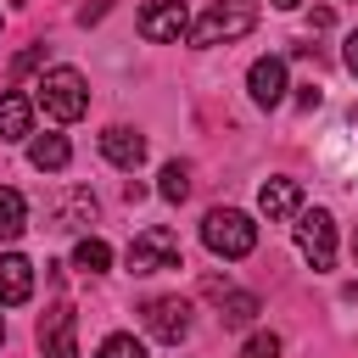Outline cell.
<instances>
[{
  "instance_id": "3",
  "label": "cell",
  "mask_w": 358,
  "mask_h": 358,
  "mask_svg": "<svg viewBox=\"0 0 358 358\" xmlns=\"http://www.w3.org/2000/svg\"><path fill=\"white\" fill-rule=\"evenodd\" d=\"M201 241H207L213 257H246L257 246V224L246 213H235V207H213L201 218Z\"/></svg>"
},
{
  "instance_id": "27",
  "label": "cell",
  "mask_w": 358,
  "mask_h": 358,
  "mask_svg": "<svg viewBox=\"0 0 358 358\" xmlns=\"http://www.w3.org/2000/svg\"><path fill=\"white\" fill-rule=\"evenodd\" d=\"M352 123H358V112H352Z\"/></svg>"
},
{
  "instance_id": "5",
  "label": "cell",
  "mask_w": 358,
  "mask_h": 358,
  "mask_svg": "<svg viewBox=\"0 0 358 358\" xmlns=\"http://www.w3.org/2000/svg\"><path fill=\"white\" fill-rule=\"evenodd\" d=\"M296 252L313 263V274H324V268L336 263V218H330L324 207L296 213Z\"/></svg>"
},
{
  "instance_id": "13",
  "label": "cell",
  "mask_w": 358,
  "mask_h": 358,
  "mask_svg": "<svg viewBox=\"0 0 358 358\" xmlns=\"http://www.w3.org/2000/svg\"><path fill=\"white\" fill-rule=\"evenodd\" d=\"M34 134V101L22 90H6L0 95V140H28Z\"/></svg>"
},
{
  "instance_id": "7",
  "label": "cell",
  "mask_w": 358,
  "mask_h": 358,
  "mask_svg": "<svg viewBox=\"0 0 358 358\" xmlns=\"http://www.w3.org/2000/svg\"><path fill=\"white\" fill-rule=\"evenodd\" d=\"M39 352L45 358H78V313L67 302H56L39 319Z\"/></svg>"
},
{
  "instance_id": "16",
  "label": "cell",
  "mask_w": 358,
  "mask_h": 358,
  "mask_svg": "<svg viewBox=\"0 0 358 358\" xmlns=\"http://www.w3.org/2000/svg\"><path fill=\"white\" fill-rule=\"evenodd\" d=\"M90 218H95V196L90 190H73L62 201V213H56V229H90Z\"/></svg>"
},
{
  "instance_id": "10",
  "label": "cell",
  "mask_w": 358,
  "mask_h": 358,
  "mask_svg": "<svg viewBox=\"0 0 358 358\" xmlns=\"http://www.w3.org/2000/svg\"><path fill=\"white\" fill-rule=\"evenodd\" d=\"M246 90H252V101L257 106H280L285 101V62L280 56H263V62H252V73H246Z\"/></svg>"
},
{
  "instance_id": "6",
  "label": "cell",
  "mask_w": 358,
  "mask_h": 358,
  "mask_svg": "<svg viewBox=\"0 0 358 358\" xmlns=\"http://www.w3.org/2000/svg\"><path fill=\"white\" fill-rule=\"evenodd\" d=\"M145 330H151L157 341L179 347V341L190 336V302H185V296H151V302H145Z\"/></svg>"
},
{
  "instance_id": "9",
  "label": "cell",
  "mask_w": 358,
  "mask_h": 358,
  "mask_svg": "<svg viewBox=\"0 0 358 358\" xmlns=\"http://www.w3.org/2000/svg\"><path fill=\"white\" fill-rule=\"evenodd\" d=\"M101 157L112 162V168H140L145 162V134L140 129H129V123H112V129H101Z\"/></svg>"
},
{
  "instance_id": "25",
  "label": "cell",
  "mask_w": 358,
  "mask_h": 358,
  "mask_svg": "<svg viewBox=\"0 0 358 358\" xmlns=\"http://www.w3.org/2000/svg\"><path fill=\"white\" fill-rule=\"evenodd\" d=\"M352 257H358V235H352Z\"/></svg>"
},
{
  "instance_id": "26",
  "label": "cell",
  "mask_w": 358,
  "mask_h": 358,
  "mask_svg": "<svg viewBox=\"0 0 358 358\" xmlns=\"http://www.w3.org/2000/svg\"><path fill=\"white\" fill-rule=\"evenodd\" d=\"M0 341H6V319H0Z\"/></svg>"
},
{
  "instance_id": "21",
  "label": "cell",
  "mask_w": 358,
  "mask_h": 358,
  "mask_svg": "<svg viewBox=\"0 0 358 358\" xmlns=\"http://www.w3.org/2000/svg\"><path fill=\"white\" fill-rule=\"evenodd\" d=\"M241 358H280V336H274V330H257V336L241 347Z\"/></svg>"
},
{
  "instance_id": "4",
  "label": "cell",
  "mask_w": 358,
  "mask_h": 358,
  "mask_svg": "<svg viewBox=\"0 0 358 358\" xmlns=\"http://www.w3.org/2000/svg\"><path fill=\"white\" fill-rule=\"evenodd\" d=\"M123 263H129V274H168V268H179V235L168 224H145L129 241Z\"/></svg>"
},
{
  "instance_id": "1",
  "label": "cell",
  "mask_w": 358,
  "mask_h": 358,
  "mask_svg": "<svg viewBox=\"0 0 358 358\" xmlns=\"http://www.w3.org/2000/svg\"><path fill=\"white\" fill-rule=\"evenodd\" d=\"M34 101H39L56 123H73V117H84V112H90V84H84V73H78V67H50V73L39 78Z\"/></svg>"
},
{
  "instance_id": "11",
  "label": "cell",
  "mask_w": 358,
  "mask_h": 358,
  "mask_svg": "<svg viewBox=\"0 0 358 358\" xmlns=\"http://www.w3.org/2000/svg\"><path fill=\"white\" fill-rule=\"evenodd\" d=\"M28 296H34V263H28L22 252H6V257H0V302L17 308V302H28Z\"/></svg>"
},
{
  "instance_id": "22",
  "label": "cell",
  "mask_w": 358,
  "mask_h": 358,
  "mask_svg": "<svg viewBox=\"0 0 358 358\" xmlns=\"http://www.w3.org/2000/svg\"><path fill=\"white\" fill-rule=\"evenodd\" d=\"M341 62H347V73L358 78V34H347V50H341Z\"/></svg>"
},
{
  "instance_id": "20",
  "label": "cell",
  "mask_w": 358,
  "mask_h": 358,
  "mask_svg": "<svg viewBox=\"0 0 358 358\" xmlns=\"http://www.w3.org/2000/svg\"><path fill=\"white\" fill-rule=\"evenodd\" d=\"M95 358H145V347H140L134 336H123V330H117V336H106V341L95 347Z\"/></svg>"
},
{
  "instance_id": "15",
  "label": "cell",
  "mask_w": 358,
  "mask_h": 358,
  "mask_svg": "<svg viewBox=\"0 0 358 358\" xmlns=\"http://www.w3.org/2000/svg\"><path fill=\"white\" fill-rule=\"evenodd\" d=\"M67 157H73V145H67L62 134H39V140L28 145V162H34V168H45V173L67 168Z\"/></svg>"
},
{
  "instance_id": "23",
  "label": "cell",
  "mask_w": 358,
  "mask_h": 358,
  "mask_svg": "<svg viewBox=\"0 0 358 358\" xmlns=\"http://www.w3.org/2000/svg\"><path fill=\"white\" fill-rule=\"evenodd\" d=\"M39 56H45L39 45H34V50H22V56H17V73H28V67H39Z\"/></svg>"
},
{
  "instance_id": "8",
  "label": "cell",
  "mask_w": 358,
  "mask_h": 358,
  "mask_svg": "<svg viewBox=\"0 0 358 358\" xmlns=\"http://www.w3.org/2000/svg\"><path fill=\"white\" fill-rule=\"evenodd\" d=\"M140 34L157 39V45L185 39V34H190V11H185V0H157V6H145V11H140Z\"/></svg>"
},
{
  "instance_id": "12",
  "label": "cell",
  "mask_w": 358,
  "mask_h": 358,
  "mask_svg": "<svg viewBox=\"0 0 358 358\" xmlns=\"http://www.w3.org/2000/svg\"><path fill=\"white\" fill-rule=\"evenodd\" d=\"M257 207H263V218H296L302 213V185L296 179H263Z\"/></svg>"
},
{
  "instance_id": "24",
  "label": "cell",
  "mask_w": 358,
  "mask_h": 358,
  "mask_svg": "<svg viewBox=\"0 0 358 358\" xmlns=\"http://www.w3.org/2000/svg\"><path fill=\"white\" fill-rule=\"evenodd\" d=\"M274 6H280V11H296V6H302V0H274Z\"/></svg>"
},
{
  "instance_id": "18",
  "label": "cell",
  "mask_w": 358,
  "mask_h": 358,
  "mask_svg": "<svg viewBox=\"0 0 358 358\" xmlns=\"http://www.w3.org/2000/svg\"><path fill=\"white\" fill-rule=\"evenodd\" d=\"M112 263V246L101 241V235H84L78 246H73V268H84V274H101Z\"/></svg>"
},
{
  "instance_id": "17",
  "label": "cell",
  "mask_w": 358,
  "mask_h": 358,
  "mask_svg": "<svg viewBox=\"0 0 358 358\" xmlns=\"http://www.w3.org/2000/svg\"><path fill=\"white\" fill-rule=\"evenodd\" d=\"M22 218H28V201H22V196H17L11 185H0V241L22 235V229H28Z\"/></svg>"
},
{
  "instance_id": "2",
  "label": "cell",
  "mask_w": 358,
  "mask_h": 358,
  "mask_svg": "<svg viewBox=\"0 0 358 358\" xmlns=\"http://www.w3.org/2000/svg\"><path fill=\"white\" fill-rule=\"evenodd\" d=\"M252 28H257V0H213L201 11V22H190V39L196 45H229Z\"/></svg>"
},
{
  "instance_id": "14",
  "label": "cell",
  "mask_w": 358,
  "mask_h": 358,
  "mask_svg": "<svg viewBox=\"0 0 358 358\" xmlns=\"http://www.w3.org/2000/svg\"><path fill=\"white\" fill-rule=\"evenodd\" d=\"M213 296H218V319H224V324H252V319H257V296H252V291L213 285Z\"/></svg>"
},
{
  "instance_id": "19",
  "label": "cell",
  "mask_w": 358,
  "mask_h": 358,
  "mask_svg": "<svg viewBox=\"0 0 358 358\" xmlns=\"http://www.w3.org/2000/svg\"><path fill=\"white\" fill-rule=\"evenodd\" d=\"M157 196H162V201H185V196H190V168H185V162H168V168L157 173Z\"/></svg>"
}]
</instances>
